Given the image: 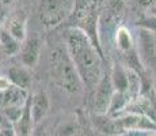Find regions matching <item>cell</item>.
<instances>
[{
    "label": "cell",
    "mask_w": 156,
    "mask_h": 136,
    "mask_svg": "<svg viewBox=\"0 0 156 136\" xmlns=\"http://www.w3.org/2000/svg\"><path fill=\"white\" fill-rule=\"evenodd\" d=\"M65 40L67 49L83 82V86L91 91H95L101 79L103 78L102 54L92 44L88 35L77 27H71L67 30Z\"/></svg>",
    "instance_id": "cell-1"
},
{
    "label": "cell",
    "mask_w": 156,
    "mask_h": 136,
    "mask_svg": "<svg viewBox=\"0 0 156 136\" xmlns=\"http://www.w3.org/2000/svg\"><path fill=\"white\" fill-rule=\"evenodd\" d=\"M50 75L52 79L60 89L67 93H79L83 87L77 69L71 59V54L67 49V45L57 46L50 52Z\"/></svg>",
    "instance_id": "cell-2"
},
{
    "label": "cell",
    "mask_w": 156,
    "mask_h": 136,
    "mask_svg": "<svg viewBox=\"0 0 156 136\" xmlns=\"http://www.w3.org/2000/svg\"><path fill=\"white\" fill-rule=\"evenodd\" d=\"M102 0H75L73 7V17L75 26L84 31L92 41V44L97 46L99 53L103 57V52L99 44V37H98V14H99Z\"/></svg>",
    "instance_id": "cell-3"
},
{
    "label": "cell",
    "mask_w": 156,
    "mask_h": 136,
    "mask_svg": "<svg viewBox=\"0 0 156 136\" xmlns=\"http://www.w3.org/2000/svg\"><path fill=\"white\" fill-rule=\"evenodd\" d=\"M75 0H41L38 6V18L46 27H55L73 13Z\"/></svg>",
    "instance_id": "cell-4"
},
{
    "label": "cell",
    "mask_w": 156,
    "mask_h": 136,
    "mask_svg": "<svg viewBox=\"0 0 156 136\" xmlns=\"http://www.w3.org/2000/svg\"><path fill=\"white\" fill-rule=\"evenodd\" d=\"M115 93L110 75H103L99 84L94 91V110L97 114H107L112 105L113 95Z\"/></svg>",
    "instance_id": "cell-5"
},
{
    "label": "cell",
    "mask_w": 156,
    "mask_h": 136,
    "mask_svg": "<svg viewBox=\"0 0 156 136\" xmlns=\"http://www.w3.org/2000/svg\"><path fill=\"white\" fill-rule=\"evenodd\" d=\"M41 54V42L38 38L33 37L25 41L20 49V61L26 68H33L37 65Z\"/></svg>",
    "instance_id": "cell-6"
},
{
    "label": "cell",
    "mask_w": 156,
    "mask_h": 136,
    "mask_svg": "<svg viewBox=\"0 0 156 136\" xmlns=\"http://www.w3.org/2000/svg\"><path fill=\"white\" fill-rule=\"evenodd\" d=\"M49 97L45 91H38L30 98V112L34 124H38L49 112Z\"/></svg>",
    "instance_id": "cell-7"
},
{
    "label": "cell",
    "mask_w": 156,
    "mask_h": 136,
    "mask_svg": "<svg viewBox=\"0 0 156 136\" xmlns=\"http://www.w3.org/2000/svg\"><path fill=\"white\" fill-rule=\"evenodd\" d=\"M4 29L19 42L26 41V15L23 13H18L10 17Z\"/></svg>",
    "instance_id": "cell-8"
},
{
    "label": "cell",
    "mask_w": 156,
    "mask_h": 136,
    "mask_svg": "<svg viewBox=\"0 0 156 136\" xmlns=\"http://www.w3.org/2000/svg\"><path fill=\"white\" fill-rule=\"evenodd\" d=\"M8 79L11 80L12 86H16L22 90L27 91L31 84V76L25 65H14L8 71Z\"/></svg>",
    "instance_id": "cell-9"
},
{
    "label": "cell",
    "mask_w": 156,
    "mask_h": 136,
    "mask_svg": "<svg viewBox=\"0 0 156 136\" xmlns=\"http://www.w3.org/2000/svg\"><path fill=\"white\" fill-rule=\"evenodd\" d=\"M33 125H34V121H33L31 112H30V99H29L27 105H26L25 110H23V114L20 116V119L14 124L15 135L16 136H30L31 135V131H33Z\"/></svg>",
    "instance_id": "cell-10"
},
{
    "label": "cell",
    "mask_w": 156,
    "mask_h": 136,
    "mask_svg": "<svg viewBox=\"0 0 156 136\" xmlns=\"http://www.w3.org/2000/svg\"><path fill=\"white\" fill-rule=\"evenodd\" d=\"M117 45H118L119 50L122 53H125L126 56H133L134 54V44H133V38L130 35V31L126 29L125 26H121L118 30H117Z\"/></svg>",
    "instance_id": "cell-11"
},
{
    "label": "cell",
    "mask_w": 156,
    "mask_h": 136,
    "mask_svg": "<svg viewBox=\"0 0 156 136\" xmlns=\"http://www.w3.org/2000/svg\"><path fill=\"white\" fill-rule=\"evenodd\" d=\"M0 50L5 56H12V54L20 52V42L15 40L4 27L0 29Z\"/></svg>",
    "instance_id": "cell-12"
},
{
    "label": "cell",
    "mask_w": 156,
    "mask_h": 136,
    "mask_svg": "<svg viewBox=\"0 0 156 136\" xmlns=\"http://www.w3.org/2000/svg\"><path fill=\"white\" fill-rule=\"evenodd\" d=\"M143 27H145L147 30H151V31H156V17H151L147 18V19H143L141 23H140Z\"/></svg>",
    "instance_id": "cell-13"
},
{
    "label": "cell",
    "mask_w": 156,
    "mask_h": 136,
    "mask_svg": "<svg viewBox=\"0 0 156 136\" xmlns=\"http://www.w3.org/2000/svg\"><path fill=\"white\" fill-rule=\"evenodd\" d=\"M12 87V83L8 79V76H0V94L8 91Z\"/></svg>",
    "instance_id": "cell-14"
},
{
    "label": "cell",
    "mask_w": 156,
    "mask_h": 136,
    "mask_svg": "<svg viewBox=\"0 0 156 136\" xmlns=\"http://www.w3.org/2000/svg\"><path fill=\"white\" fill-rule=\"evenodd\" d=\"M0 136H16V135H15L14 129L7 128V127H2L0 128Z\"/></svg>",
    "instance_id": "cell-15"
},
{
    "label": "cell",
    "mask_w": 156,
    "mask_h": 136,
    "mask_svg": "<svg viewBox=\"0 0 156 136\" xmlns=\"http://www.w3.org/2000/svg\"><path fill=\"white\" fill-rule=\"evenodd\" d=\"M14 0H0V3L2 4H10V3H12Z\"/></svg>",
    "instance_id": "cell-16"
},
{
    "label": "cell",
    "mask_w": 156,
    "mask_h": 136,
    "mask_svg": "<svg viewBox=\"0 0 156 136\" xmlns=\"http://www.w3.org/2000/svg\"><path fill=\"white\" fill-rule=\"evenodd\" d=\"M113 136H128L126 134H121V135H113Z\"/></svg>",
    "instance_id": "cell-17"
},
{
    "label": "cell",
    "mask_w": 156,
    "mask_h": 136,
    "mask_svg": "<svg viewBox=\"0 0 156 136\" xmlns=\"http://www.w3.org/2000/svg\"><path fill=\"white\" fill-rule=\"evenodd\" d=\"M0 53H2V50H0Z\"/></svg>",
    "instance_id": "cell-18"
}]
</instances>
